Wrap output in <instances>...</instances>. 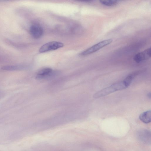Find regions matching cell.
Listing matches in <instances>:
<instances>
[{"label":"cell","instance_id":"obj_1","mask_svg":"<svg viewBox=\"0 0 151 151\" xmlns=\"http://www.w3.org/2000/svg\"><path fill=\"white\" fill-rule=\"evenodd\" d=\"M129 85L124 80L123 81L113 84L111 85L100 90L95 93L93 97L98 98L103 97L116 91L127 88Z\"/></svg>","mask_w":151,"mask_h":151},{"label":"cell","instance_id":"obj_2","mask_svg":"<svg viewBox=\"0 0 151 151\" xmlns=\"http://www.w3.org/2000/svg\"><path fill=\"white\" fill-rule=\"evenodd\" d=\"M111 39H107L101 41L83 51L80 54L82 56H86L93 53L102 48L107 46L112 42Z\"/></svg>","mask_w":151,"mask_h":151},{"label":"cell","instance_id":"obj_3","mask_svg":"<svg viewBox=\"0 0 151 151\" xmlns=\"http://www.w3.org/2000/svg\"><path fill=\"white\" fill-rule=\"evenodd\" d=\"M64 44L57 41H51L45 43L39 49L40 53H44L49 51L55 50L64 46Z\"/></svg>","mask_w":151,"mask_h":151},{"label":"cell","instance_id":"obj_4","mask_svg":"<svg viewBox=\"0 0 151 151\" xmlns=\"http://www.w3.org/2000/svg\"><path fill=\"white\" fill-rule=\"evenodd\" d=\"M137 137L139 140L145 144H150L151 132L147 129H142L138 131Z\"/></svg>","mask_w":151,"mask_h":151},{"label":"cell","instance_id":"obj_5","mask_svg":"<svg viewBox=\"0 0 151 151\" xmlns=\"http://www.w3.org/2000/svg\"><path fill=\"white\" fill-rule=\"evenodd\" d=\"M151 56V48L150 47L142 52L136 54L134 60L136 63H139L150 58Z\"/></svg>","mask_w":151,"mask_h":151},{"label":"cell","instance_id":"obj_6","mask_svg":"<svg viewBox=\"0 0 151 151\" xmlns=\"http://www.w3.org/2000/svg\"><path fill=\"white\" fill-rule=\"evenodd\" d=\"M29 30L31 35L34 38H39L42 37L43 34V29L38 24H35L32 25L30 27Z\"/></svg>","mask_w":151,"mask_h":151},{"label":"cell","instance_id":"obj_7","mask_svg":"<svg viewBox=\"0 0 151 151\" xmlns=\"http://www.w3.org/2000/svg\"><path fill=\"white\" fill-rule=\"evenodd\" d=\"M52 70L50 68H45L40 70L37 73L36 78L37 79H43L50 76L52 74Z\"/></svg>","mask_w":151,"mask_h":151},{"label":"cell","instance_id":"obj_8","mask_svg":"<svg viewBox=\"0 0 151 151\" xmlns=\"http://www.w3.org/2000/svg\"><path fill=\"white\" fill-rule=\"evenodd\" d=\"M151 111L150 110L141 114L139 116V118L143 123L147 124L151 122Z\"/></svg>","mask_w":151,"mask_h":151},{"label":"cell","instance_id":"obj_9","mask_svg":"<svg viewBox=\"0 0 151 151\" xmlns=\"http://www.w3.org/2000/svg\"><path fill=\"white\" fill-rule=\"evenodd\" d=\"M23 68V66L20 65H6L2 67L1 69L5 70L13 71L21 69Z\"/></svg>","mask_w":151,"mask_h":151},{"label":"cell","instance_id":"obj_10","mask_svg":"<svg viewBox=\"0 0 151 151\" xmlns=\"http://www.w3.org/2000/svg\"><path fill=\"white\" fill-rule=\"evenodd\" d=\"M100 3L106 6H114L118 4V1L114 0L100 1Z\"/></svg>","mask_w":151,"mask_h":151}]
</instances>
